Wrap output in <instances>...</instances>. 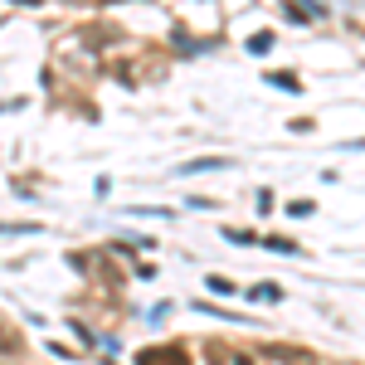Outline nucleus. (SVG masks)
<instances>
[{"label":"nucleus","mask_w":365,"mask_h":365,"mask_svg":"<svg viewBox=\"0 0 365 365\" xmlns=\"http://www.w3.org/2000/svg\"><path fill=\"white\" fill-rule=\"evenodd\" d=\"M141 365H190V356L180 346H151V351H141Z\"/></svg>","instance_id":"1"},{"label":"nucleus","mask_w":365,"mask_h":365,"mask_svg":"<svg viewBox=\"0 0 365 365\" xmlns=\"http://www.w3.org/2000/svg\"><path fill=\"white\" fill-rule=\"evenodd\" d=\"M249 49H253V54H268V49H273V34H253Z\"/></svg>","instance_id":"2"},{"label":"nucleus","mask_w":365,"mask_h":365,"mask_svg":"<svg viewBox=\"0 0 365 365\" xmlns=\"http://www.w3.org/2000/svg\"><path fill=\"white\" fill-rule=\"evenodd\" d=\"M0 351H5V356L15 351V331H5V327H0Z\"/></svg>","instance_id":"4"},{"label":"nucleus","mask_w":365,"mask_h":365,"mask_svg":"<svg viewBox=\"0 0 365 365\" xmlns=\"http://www.w3.org/2000/svg\"><path fill=\"white\" fill-rule=\"evenodd\" d=\"M268 83H278V88H287V93H292V88H302V83H297V78H292V73H273V78H268Z\"/></svg>","instance_id":"3"}]
</instances>
